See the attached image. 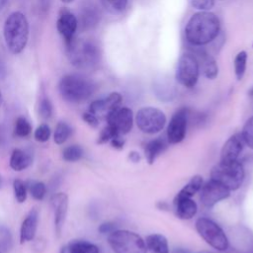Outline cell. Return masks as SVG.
Returning a JSON list of instances; mask_svg holds the SVG:
<instances>
[{"label": "cell", "mask_w": 253, "mask_h": 253, "mask_svg": "<svg viewBox=\"0 0 253 253\" xmlns=\"http://www.w3.org/2000/svg\"><path fill=\"white\" fill-rule=\"evenodd\" d=\"M128 158L131 162L133 163H137L139 160H140V155L137 151H130L128 153Z\"/></svg>", "instance_id": "obj_43"}, {"label": "cell", "mask_w": 253, "mask_h": 253, "mask_svg": "<svg viewBox=\"0 0 253 253\" xmlns=\"http://www.w3.org/2000/svg\"><path fill=\"white\" fill-rule=\"evenodd\" d=\"M0 253H2V252H0Z\"/></svg>", "instance_id": "obj_53"}, {"label": "cell", "mask_w": 253, "mask_h": 253, "mask_svg": "<svg viewBox=\"0 0 253 253\" xmlns=\"http://www.w3.org/2000/svg\"><path fill=\"white\" fill-rule=\"evenodd\" d=\"M127 2L128 0H101L105 10L114 15L123 13L127 6Z\"/></svg>", "instance_id": "obj_27"}, {"label": "cell", "mask_w": 253, "mask_h": 253, "mask_svg": "<svg viewBox=\"0 0 253 253\" xmlns=\"http://www.w3.org/2000/svg\"><path fill=\"white\" fill-rule=\"evenodd\" d=\"M37 141L40 142H45L48 140L50 136V128L46 124H42L37 127L34 134Z\"/></svg>", "instance_id": "obj_37"}, {"label": "cell", "mask_w": 253, "mask_h": 253, "mask_svg": "<svg viewBox=\"0 0 253 253\" xmlns=\"http://www.w3.org/2000/svg\"><path fill=\"white\" fill-rule=\"evenodd\" d=\"M166 148V142L163 138L157 137L148 141L144 146V155L148 164H153L157 156Z\"/></svg>", "instance_id": "obj_22"}, {"label": "cell", "mask_w": 253, "mask_h": 253, "mask_svg": "<svg viewBox=\"0 0 253 253\" xmlns=\"http://www.w3.org/2000/svg\"><path fill=\"white\" fill-rule=\"evenodd\" d=\"M229 196L230 191L212 179L203 184L200 190V200L207 208H212L218 202L227 199Z\"/></svg>", "instance_id": "obj_11"}, {"label": "cell", "mask_w": 253, "mask_h": 253, "mask_svg": "<svg viewBox=\"0 0 253 253\" xmlns=\"http://www.w3.org/2000/svg\"><path fill=\"white\" fill-rule=\"evenodd\" d=\"M218 17L210 11L193 14L185 26V38L193 46H203L212 42L219 34Z\"/></svg>", "instance_id": "obj_1"}, {"label": "cell", "mask_w": 253, "mask_h": 253, "mask_svg": "<svg viewBox=\"0 0 253 253\" xmlns=\"http://www.w3.org/2000/svg\"><path fill=\"white\" fill-rule=\"evenodd\" d=\"M61 97L70 103H81L89 99L95 89V83L81 74H67L58 84Z\"/></svg>", "instance_id": "obj_4"}, {"label": "cell", "mask_w": 253, "mask_h": 253, "mask_svg": "<svg viewBox=\"0 0 253 253\" xmlns=\"http://www.w3.org/2000/svg\"><path fill=\"white\" fill-rule=\"evenodd\" d=\"M123 97L118 92H112L108 96L95 100L90 104L89 112L97 118L106 119L113 111L121 107Z\"/></svg>", "instance_id": "obj_14"}, {"label": "cell", "mask_w": 253, "mask_h": 253, "mask_svg": "<svg viewBox=\"0 0 253 253\" xmlns=\"http://www.w3.org/2000/svg\"><path fill=\"white\" fill-rule=\"evenodd\" d=\"M135 123L142 132L153 134L162 130L166 124V116L158 108L143 107L137 111Z\"/></svg>", "instance_id": "obj_9"}, {"label": "cell", "mask_w": 253, "mask_h": 253, "mask_svg": "<svg viewBox=\"0 0 253 253\" xmlns=\"http://www.w3.org/2000/svg\"><path fill=\"white\" fill-rule=\"evenodd\" d=\"M39 113H40V116L44 120H47L51 117V115H52V105H51L48 98H42L40 101Z\"/></svg>", "instance_id": "obj_36"}, {"label": "cell", "mask_w": 253, "mask_h": 253, "mask_svg": "<svg viewBox=\"0 0 253 253\" xmlns=\"http://www.w3.org/2000/svg\"><path fill=\"white\" fill-rule=\"evenodd\" d=\"M72 253H100L97 245L86 240H74L68 243Z\"/></svg>", "instance_id": "obj_25"}, {"label": "cell", "mask_w": 253, "mask_h": 253, "mask_svg": "<svg viewBox=\"0 0 253 253\" xmlns=\"http://www.w3.org/2000/svg\"><path fill=\"white\" fill-rule=\"evenodd\" d=\"M0 188H1V177H0Z\"/></svg>", "instance_id": "obj_52"}, {"label": "cell", "mask_w": 253, "mask_h": 253, "mask_svg": "<svg viewBox=\"0 0 253 253\" xmlns=\"http://www.w3.org/2000/svg\"><path fill=\"white\" fill-rule=\"evenodd\" d=\"M39 222V211L36 208L32 209L24 221L22 222L20 230V242L24 243L26 241H31L34 239Z\"/></svg>", "instance_id": "obj_19"}, {"label": "cell", "mask_w": 253, "mask_h": 253, "mask_svg": "<svg viewBox=\"0 0 253 253\" xmlns=\"http://www.w3.org/2000/svg\"><path fill=\"white\" fill-rule=\"evenodd\" d=\"M15 134L19 137H26L32 131V126L29 121L23 117H19L15 123Z\"/></svg>", "instance_id": "obj_32"}, {"label": "cell", "mask_w": 253, "mask_h": 253, "mask_svg": "<svg viewBox=\"0 0 253 253\" xmlns=\"http://www.w3.org/2000/svg\"><path fill=\"white\" fill-rule=\"evenodd\" d=\"M1 104H2V93L0 91V106H1Z\"/></svg>", "instance_id": "obj_50"}, {"label": "cell", "mask_w": 253, "mask_h": 253, "mask_svg": "<svg viewBox=\"0 0 253 253\" xmlns=\"http://www.w3.org/2000/svg\"><path fill=\"white\" fill-rule=\"evenodd\" d=\"M203 186V177L200 175H195L191 180L178 192L175 198H192L198 192H200Z\"/></svg>", "instance_id": "obj_24"}, {"label": "cell", "mask_w": 253, "mask_h": 253, "mask_svg": "<svg viewBox=\"0 0 253 253\" xmlns=\"http://www.w3.org/2000/svg\"><path fill=\"white\" fill-rule=\"evenodd\" d=\"M38 7L41 12L45 13L49 7V0H38Z\"/></svg>", "instance_id": "obj_42"}, {"label": "cell", "mask_w": 253, "mask_h": 253, "mask_svg": "<svg viewBox=\"0 0 253 253\" xmlns=\"http://www.w3.org/2000/svg\"><path fill=\"white\" fill-rule=\"evenodd\" d=\"M15 198L18 203H24L27 200V186L21 179H16L13 182Z\"/></svg>", "instance_id": "obj_33"}, {"label": "cell", "mask_w": 253, "mask_h": 253, "mask_svg": "<svg viewBox=\"0 0 253 253\" xmlns=\"http://www.w3.org/2000/svg\"><path fill=\"white\" fill-rule=\"evenodd\" d=\"M244 145H245V142L241 132L233 134L223 144L220 152V160L222 161L238 160V157L241 154Z\"/></svg>", "instance_id": "obj_16"}, {"label": "cell", "mask_w": 253, "mask_h": 253, "mask_svg": "<svg viewBox=\"0 0 253 253\" xmlns=\"http://www.w3.org/2000/svg\"><path fill=\"white\" fill-rule=\"evenodd\" d=\"M244 177V167L238 160H220L211 170V179L218 182L229 191L239 189L243 184Z\"/></svg>", "instance_id": "obj_5"}, {"label": "cell", "mask_w": 253, "mask_h": 253, "mask_svg": "<svg viewBox=\"0 0 253 253\" xmlns=\"http://www.w3.org/2000/svg\"><path fill=\"white\" fill-rule=\"evenodd\" d=\"M119 135H121V134H120L113 126L107 125V126L102 129V131L100 132L99 137H98V140H97V143L103 144V143L109 142V141H111L113 138H115L116 136H119Z\"/></svg>", "instance_id": "obj_35"}, {"label": "cell", "mask_w": 253, "mask_h": 253, "mask_svg": "<svg viewBox=\"0 0 253 253\" xmlns=\"http://www.w3.org/2000/svg\"><path fill=\"white\" fill-rule=\"evenodd\" d=\"M71 131L72 129L67 123L59 122L56 125L55 131H54V142L57 144H62L70 136Z\"/></svg>", "instance_id": "obj_28"}, {"label": "cell", "mask_w": 253, "mask_h": 253, "mask_svg": "<svg viewBox=\"0 0 253 253\" xmlns=\"http://www.w3.org/2000/svg\"><path fill=\"white\" fill-rule=\"evenodd\" d=\"M83 149L79 145H69L62 151V157L65 161L75 162L82 158Z\"/></svg>", "instance_id": "obj_29"}, {"label": "cell", "mask_w": 253, "mask_h": 253, "mask_svg": "<svg viewBox=\"0 0 253 253\" xmlns=\"http://www.w3.org/2000/svg\"><path fill=\"white\" fill-rule=\"evenodd\" d=\"M66 53L70 63L80 69L94 68L101 60L100 47L91 40L74 38L66 45Z\"/></svg>", "instance_id": "obj_3"}, {"label": "cell", "mask_w": 253, "mask_h": 253, "mask_svg": "<svg viewBox=\"0 0 253 253\" xmlns=\"http://www.w3.org/2000/svg\"><path fill=\"white\" fill-rule=\"evenodd\" d=\"M108 242L114 253H147L145 241L129 230H114L109 234Z\"/></svg>", "instance_id": "obj_6"}, {"label": "cell", "mask_w": 253, "mask_h": 253, "mask_svg": "<svg viewBox=\"0 0 253 253\" xmlns=\"http://www.w3.org/2000/svg\"><path fill=\"white\" fill-rule=\"evenodd\" d=\"M158 208H159L160 210H165V209H167V205H166L164 202H160V203L158 204Z\"/></svg>", "instance_id": "obj_45"}, {"label": "cell", "mask_w": 253, "mask_h": 253, "mask_svg": "<svg viewBox=\"0 0 253 253\" xmlns=\"http://www.w3.org/2000/svg\"><path fill=\"white\" fill-rule=\"evenodd\" d=\"M252 46H253V44H252Z\"/></svg>", "instance_id": "obj_54"}, {"label": "cell", "mask_w": 253, "mask_h": 253, "mask_svg": "<svg viewBox=\"0 0 253 253\" xmlns=\"http://www.w3.org/2000/svg\"><path fill=\"white\" fill-rule=\"evenodd\" d=\"M189 111L187 108L177 110L167 126V140L171 144L181 142L186 135Z\"/></svg>", "instance_id": "obj_10"}, {"label": "cell", "mask_w": 253, "mask_h": 253, "mask_svg": "<svg viewBox=\"0 0 253 253\" xmlns=\"http://www.w3.org/2000/svg\"><path fill=\"white\" fill-rule=\"evenodd\" d=\"M176 215L181 219H191L198 211V206L192 198H174Z\"/></svg>", "instance_id": "obj_20"}, {"label": "cell", "mask_w": 253, "mask_h": 253, "mask_svg": "<svg viewBox=\"0 0 253 253\" xmlns=\"http://www.w3.org/2000/svg\"><path fill=\"white\" fill-rule=\"evenodd\" d=\"M32 163L31 156L23 151L22 149H14L11 158H10V166L15 171H22L28 168Z\"/></svg>", "instance_id": "obj_23"}, {"label": "cell", "mask_w": 253, "mask_h": 253, "mask_svg": "<svg viewBox=\"0 0 253 253\" xmlns=\"http://www.w3.org/2000/svg\"><path fill=\"white\" fill-rule=\"evenodd\" d=\"M29 22L23 13L13 12L5 20L3 28L4 40L12 53L18 54L25 49L29 40Z\"/></svg>", "instance_id": "obj_2"}, {"label": "cell", "mask_w": 253, "mask_h": 253, "mask_svg": "<svg viewBox=\"0 0 253 253\" xmlns=\"http://www.w3.org/2000/svg\"><path fill=\"white\" fill-rule=\"evenodd\" d=\"M106 121L109 126H113L121 135H124L132 128L133 114L127 107H119L106 118Z\"/></svg>", "instance_id": "obj_13"}, {"label": "cell", "mask_w": 253, "mask_h": 253, "mask_svg": "<svg viewBox=\"0 0 253 253\" xmlns=\"http://www.w3.org/2000/svg\"><path fill=\"white\" fill-rule=\"evenodd\" d=\"M6 3H7V0H0V12L3 10Z\"/></svg>", "instance_id": "obj_46"}, {"label": "cell", "mask_w": 253, "mask_h": 253, "mask_svg": "<svg viewBox=\"0 0 253 253\" xmlns=\"http://www.w3.org/2000/svg\"><path fill=\"white\" fill-rule=\"evenodd\" d=\"M189 4L200 11H209L214 5V0H188Z\"/></svg>", "instance_id": "obj_38"}, {"label": "cell", "mask_w": 253, "mask_h": 253, "mask_svg": "<svg viewBox=\"0 0 253 253\" xmlns=\"http://www.w3.org/2000/svg\"><path fill=\"white\" fill-rule=\"evenodd\" d=\"M78 28V19L67 8H61L56 21V29L65 42V45L69 44L75 38Z\"/></svg>", "instance_id": "obj_12"}, {"label": "cell", "mask_w": 253, "mask_h": 253, "mask_svg": "<svg viewBox=\"0 0 253 253\" xmlns=\"http://www.w3.org/2000/svg\"><path fill=\"white\" fill-rule=\"evenodd\" d=\"M60 253H72V251H71V249L69 248V246H68V244H67V245H65V246H63V247L61 248Z\"/></svg>", "instance_id": "obj_44"}, {"label": "cell", "mask_w": 253, "mask_h": 253, "mask_svg": "<svg viewBox=\"0 0 253 253\" xmlns=\"http://www.w3.org/2000/svg\"><path fill=\"white\" fill-rule=\"evenodd\" d=\"M198 59L200 68H202L204 75L211 80H213L217 77L218 66L216 60L209 54L205 49H198L195 52H192Z\"/></svg>", "instance_id": "obj_18"}, {"label": "cell", "mask_w": 253, "mask_h": 253, "mask_svg": "<svg viewBox=\"0 0 253 253\" xmlns=\"http://www.w3.org/2000/svg\"><path fill=\"white\" fill-rule=\"evenodd\" d=\"M198 253H212V252H210V251H200Z\"/></svg>", "instance_id": "obj_51"}, {"label": "cell", "mask_w": 253, "mask_h": 253, "mask_svg": "<svg viewBox=\"0 0 253 253\" xmlns=\"http://www.w3.org/2000/svg\"><path fill=\"white\" fill-rule=\"evenodd\" d=\"M111 145L116 148V149H123L124 145H125V139L122 138V135L116 136L115 138H113L111 141Z\"/></svg>", "instance_id": "obj_41"}, {"label": "cell", "mask_w": 253, "mask_h": 253, "mask_svg": "<svg viewBox=\"0 0 253 253\" xmlns=\"http://www.w3.org/2000/svg\"><path fill=\"white\" fill-rule=\"evenodd\" d=\"M248 95L251 97V98H253V87L249 90V92H248Z\"/></svg>", "instance_id": "obj_48"}, {"label": "cell", "mask_w": 253, "mask_h": 253, "mask_svg": "<svg viewBox=\"0 0 253 253\" xmlns=\"http://www.w3.org/2000/svg\"><path fill=\"white\" fill-rule=\"evenodd\" d=\"M60 1L63 3H71L73 0H60Z\"/></svg>", "instance_id": "obj_49"}, {"label": "cell", "mask_w": 253, "mask_h": 253, "mask_svg": "<svg viewBox=\"0 0 253 253\" xmlns=\"http://www.w3.org/2000/svg\"><path fill=\"white\" fill-rule=\"evenodd\" d=\"M28 188L32 197L38 201L42 200L46 194L45 185L40 181H29Z\"/></svg>", "instance_id": "obj_30"}, {"label": "cell", "mask_w": 253, "mask_h": 253, "mask_svg": "<svg viewBox=\"0 0 253 253\" xmlns=\"http://www.w3.org/2000/svg\"><path fill=\"white\" fill-rule=\"evenodd\" d=\"M241 134L243 136L244 142L247 146H249L251 149H253V117L249 118L241 131Z\"/></svg>", "instance_id": "obj_34"}, {"label": "cell", "mask_w": 253, "mask_h": 253, "mask_svg": "<svg viewBox=\"0 0 253 253\" xmlns=\"http://www.w3.org/2000/svg\"><path fill=\"white\" fill-rule=\"evenodd\" d=\"M51 204L54 210V228L57 235H60L65 221L68 209V197L65 193L54 194L51 198Z\"/></svg>", "instance_id": "obj_15"}, {"label": "cell", "mask_w": 253, "mask_h": 253, "mask_svg": "<svg viewBox=\"0 0 253 253\" xmlns=\"http://www.w3.org/2000/svg\"><path fill=\"white\" fill-rule=\"evenodd\" d=\"M82 118H83L84 122L87 123V124H88L89 126H91L92 127H96V126H98V125H99V120H98V118H97L95 115H93L92 113H90V112L84 113L83 116H82Z\"/></svg>", "instance_id": "obj_39"}, {"label": "cell", "mask_w": 253, "mask_h": 253, "mask_svg": "<svg viewBox=\"0 0 253 253\" xmlns=\"http://www.w3.org/2000/svg\"><path fill=\"white\" fill-rule=\"evenodd\" d=\"M200 75V65L198 59L192 52L182 54L177 62L175 78L179 84L186 88L196 86Z\"/></svg>", "instance_id": "obj_8"}, {"label": "cell", "mask_w": 253, "mask_h": 253, "mask_svg": "<svg viewBox=\"0 0 253 253\" xmlns=\"http://www.w3.org/2000/svg\"><path fill=\"white\" fill-rule=\"evenodd\" d=\"M101 19V13L98 7L92 2H85L79 12V21L81 29L84 31L91 30L95 28Z\"/></svg>", "instance_id": "obj_17"}, {"label": "cell", "mask_w": 253, "mask_h": 253, "mask_svg": "<svg viewBox=\"0 0 253 253\" xmlns=\"http://www.w3.org/2000/svg\"><path fill=\"white\" fill-rule=\"evenodd\" d=\"M12 245L13 239L10 230L5 226L0 225V252L6 253L10 251Z\"/></svg>", "instance_id": "obj_31"}, {"label": "cell", "mask_w": 253, "mask_h": 253, "mask_svg": "<svg viewBox=\"0 0 253 253\" xmlns=\"http://www.w3.org/2000/svg\"><path fill=\"white\" fill-rule=\"evenodd\" d=\"M115 228H116V225H115L113 222L107 221V222H103L102 224H100L98 230H99V232L102 233V234H107V233L110 234L111 232H113L114 230H116Z\"/></svg>", "instance_id": "obj_40"}, {"label": "cell", "mask_w": 253, "mask_h": 253, "mask_svg": "<svg viewBox=\"0 0 253 253\" xmlns=\"http://www.w3.org/2000/svg\"><path fill=\"white\" fill-rule=\"evenodd\" d=\"M174 253H190V252L187 250H184V249H177L174 251Z\"/></svg>", "instance_id": "obj_47"}, {"label": "cell", "mask_w": 253, "mask_h": 253, "mask_svg": "<svg viewBox=\"0 0 253 253\" xmlns=\"http://www.w3.org/2000/svg\"><path fill=\"white\" fill-rule=\"evenodd\" d=\"M234 73L237 80H241L246 71L247 65V52L245 50H240L234 57L233 61Z\"/></svg>", "instance_id": "obj_26"}, {"label": "cell", "mask_w": 253, "mask_h": 253, "mask_svg": "<svg viewBox=\"0 0 253 253\" xmlns=\"http://www.w3.org/2000/svg\"><path fill=\"white\" fill-rule=\"evenodd\" d=\"M196 229L200 236L217 251H226L228 239L222 228L208 217H200L196 221Z\"/></svg>", "instance_id": "obj_7"}, {"label": "cell", "mask_w": 253, "mask_h": 253, "mask_svg": "<svg viewBox=\"0 0 253 253\" xmlns=\"http://www.w3.org/2000/svg\"><path fill=\"white\" fill-rule=\"evenodd\" d=\"M145 245L150 253H169L166 237L160 233H153L146 237Z\"/></svg>", "instance_id": "obj_21"}]
</instances>
